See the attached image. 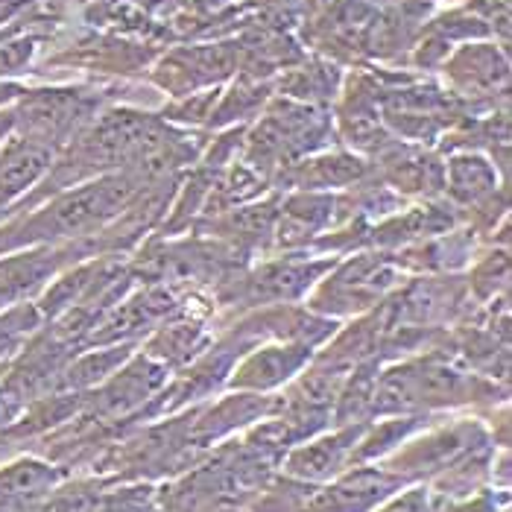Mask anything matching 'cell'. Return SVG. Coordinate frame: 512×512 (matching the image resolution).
I'll use <instances>...</instances> for the list:
<instances>
[{
	"mask_svg": "<svg viewBox=\"0 0 512 512\" xmlns=\"http://www.w3.org/2000/svg\"><path fill=\"white\" fill-rule=\"evenodd\" d=\"M56 483L59 472L39 460H18L0 469V512H36Z\"/></svg>",
	"mask_w": 512,
	"mask_h": 512,
	"instance_id": "cell-2",
	"label": "cell"
},
{
	"mask_svg": "<svg viewBox=\"0 0 512 512\" xmlns=\"http://www.w3.org/2000/svg\"><path fill=\"white\" fill-rule=\"evenodd\" d=\"M349 442H352L349 436H334V439L314 442L308 448L293 451V457H290L287 466H290V472L299 474V477H311V480L328 477L331 472H337V466L343 463Z\"/></svg>",
	"mask_w": 512,
	"mask_h": 512,
	"instance_id": "cell-5",
	"label": "cell"
},
{
	"mask_svg": "<svg viewBox=\"0 0 512 512\" xmlns=\"http://www.w3.org/2000/svg\"><path fill=\"white\" fill-rule=\"evenodd\" d=\"M33 325H36L33 311H15V314L3 316L0 319V355H6L21 340V334H27Z\"/></svg>",
	"mask_w": 512,
	"mask_h": 512,
	"instance_id": "cell-8",
	"label": "cell"
},
{
	"mask_svg": "<svg viewBox=\"0 0 512 512\" xmlns=\"http://www.w3.org/2000/svg\"><path fill=\"white\" fill-rule=\"evenodd\" d=\"M50 153L36 144H21L12 147L6 156L0 158V202L21 194L27 185H33L41 176V170L47 167Z\"/></svg>",
	"mask_w": 512,
	"mask_h": 512,
	"instance_id": "cell-4",
	"label": "cell"
},
{
	"mask_svg": "<svg viewBox=\"0 0 512 512\" xmlns=\"http://www.w3.org/2000/svg\"><path fill=\"white\" fill-rule=\"evenodd\" d=\"M158 384H161V369L141 363L138 369L123 372L118 381L109 387L106 404H109V410H115V413H118V410H129V407H135L144 395L153 393Z\"/></svg>",
	"mask_w": 512,
	"mask_h": 512,
	"instance_id": "cell-6",
	"label": "cell"
},
{
	"mask_svg": "<svg viewBox=\"0 0 512 512\" xmlns=\"http://www.w3.org/2000/svg\"><path fill=\"white\" fill-rule=\"evenodd\" d=\"M100 498L91 495L88 489H65V492H50L36 512H97Z\"/></svg>",
	"mask_w": 512,
	"mask_h": 512,
	"instance_id": "cell-7",
	"label": "cell"
},
{
	"mask_svg": "<svg viewBox=\"0 0 512 512\" xmlns=\"http://www.w3.org/2000/svg\"><path fill=\"white\" fill-rule=\"evenodd\" d=\"M129 188L123 182H100V185H91L85 191H79L74 197L62 199L50 214H47V229L53 226V232H62V235H71L79 229H88L94 226L97 220L109 217L120 202L126 199Z\"/></svg>",
	"mask_w": 512,
	"mask_h": 512,
	"instance_id": "cell-1",
	"label": "cell"
},
{
	"mask_svg": "<svg viewBox=\"0 0 512 512\" xmlns=\"http://www.w3.org/2000/svg\"><path fill=\"white\" fill-rule=\"evenodd\" d=\"M302 360H305V349H267L243 363L235 384L249 387V390L276 387L284 378H290V372H296L302 366Z\"/></svg>",
	"mask_w": 512,
	"mask_h": 512,
	"instance_id": "cell-3",
	"label": "cell"
},
{
	"mask_svg": "<svg viewBox=\"0 0 512 512\" xmlns=\"http://www.w3.org/2000/svg\"><path fill=\"white\" fill-rule=\"evenodd\" d=\"M24 407V393L15 384H3L0 387V428H6Z\"/></svg>",
	"mask_w": 512,
	"mask_h": 512,
	"instance_id": "cell-9",
	"label": "cell"
}]
</instances>
